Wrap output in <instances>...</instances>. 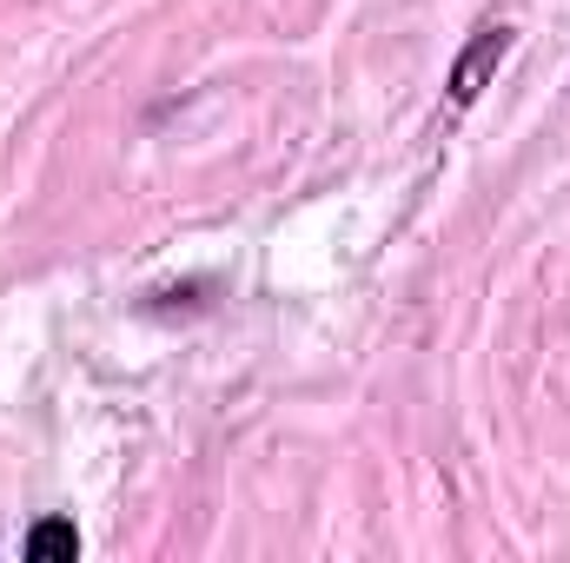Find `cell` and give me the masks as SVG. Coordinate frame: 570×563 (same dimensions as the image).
Instances as JSON below:
<instances>
[{
    "mask_svg": "<svg viewBox=\"0 0 570 563\" xmlns=\"http://www.w3.org/2000/svg\"><path fill=\"white\" fill-rule=\"evenodd\" d=\"M511 47H518L511 20H484V27L471 33V47H464V53L451 60V80H444V87H451V100H458V107H471V100L484 93V80L498 73V60H504Z\"/></svg>",
    "mask_w": 570,
    "mask_h": 563,
    "instance_id": "cell-1",
    "label": "cell"
},
{
    "mask_svg": "<svg viewBox=\"0 0 570 563\" xmlns=\"http://www.w3.org/2000/svg\"><path fill=\"white\" fill-rule=\"evenodd\" d=\"M20 551H27V557H80V531H73V524H67V517H40V524H33V531H27V544H20Z\"/></svg>",
    "mask_w": 570,
    "mask_h": 563,
    "instance_id": "cell-2",
    "label": "cell"
}]
</instances>
